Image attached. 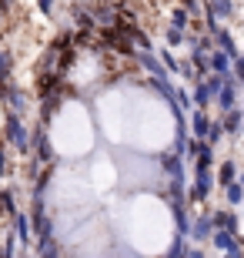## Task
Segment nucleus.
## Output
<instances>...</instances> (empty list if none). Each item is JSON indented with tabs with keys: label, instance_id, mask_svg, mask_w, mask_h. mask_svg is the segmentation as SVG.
Segmentation results:
<instances>
[{
	"label": "nucleus",
	"instance_id": "f03ea898",
	"mask_svg": "<svg viewBox=\"0 0 244 258\" xmlns=\"http://www.w3.org/2000/svg\"><path fill=\"white\" fill-rule=\"evenodd\" d=\"M4 14H7V7H4V0H0V17H4Z\"/></svg>",
	"mask_w": 244,
	"mask_h": 258
},
{
	"label": "nucleus",
	"instance_id": "f257e3e1",
	"mask_svg": "<svg viewBox=\"0 0 244 258\" xmlns=\"http://www.w3.org/2000/svg\"><path fill=\"white\" fill-rule=\"evenodd\" d=\"M211 10H214L217 17H224L227 10H231V4H227V0H214V4H211Z\"/></svg>",
	"mask_w": 244,
	"mask_h": 258
},
{
	"label": "nucleus",
	"instance_id": "7ed1b4c3",
	"mask_svg": "<svg viewBox=\"0 0 244 258\" xmlns=\"http://www.w3.org/2000/svg\"><path fill=\"white\" fill-rule=\"evenodd\" d=\"M241 74H244V64H241Z\"/></svg>",
	"mask_w": 244,
	"mask_h": 258
}]
</instances>
